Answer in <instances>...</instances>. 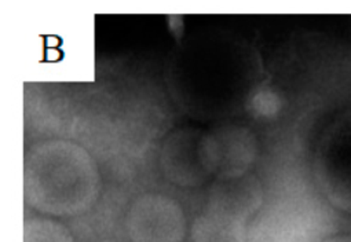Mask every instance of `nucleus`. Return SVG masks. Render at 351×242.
<instances>
[{"label":"nucleus","instance_id":"1","mask_svg":"<svg viewBox=\"0 0 351 242\" xmlns=\"http://www.w3.org/2000/svg\"><path fill=\"white\" fill-rule=\"evenodd\" d=\"M102 176L94 156L69 139H46L24 157V199L38 215L60 220L80 217L94 209Z\"/></svg>","mask_w":351,"mask_h":242},{"label":"nucleus","instance_id":"2","mask_svg":"<svg viewBox=\"0 0 351 242\" xmlns=\"http://www.w3.org/2000/svg\"><path fill=\"white\" fill-rule=\"evenodd\" d=\"M130 242H184L186 216L173 198L147 193L135 198L124 220Z\"/></svg>","mask_w":351,"mask_h":242},{"label":"nucleus","instance_id":"3","mask_svg":"<svg viewBox=\"0 0 351 242\" xmlns=\"http://www.w3.org/2000/svg\"><path fill=\"white\" fill-rule=\"evenodd\" d=\"M256 156V138L245 127L225 125L203 134V162L210 176H215L217 180L248 173Z\"/></svg>","mask_w":351,"mask_h":242},{"label":"nucleus","instance_id":"4","mask_svg":"<svg viewBox=\"0 0 351 242\" xmlns=\"http://www.w3.org/2000/svg\"><path fill=\"white\" fill-rule=\"evenodd\" d=\"M340 121L341 123L337 124L348 134L343 135L335 127H332V130L347 139V142L332 132L324 136L322 149L318 154L336 156V158L318 157L317 178L319 179L328 199L341 209L351 212V114H346L344 120Z\"/></svg>","mask_w":351,"mask_h":242},{"label":"nucleus","instance_id":"5","mask_svg":"<svg viewBox=\"0 0 351 242\" xmlns=\"http://www.w3.org/2000/svg\"><path fill=\"white\" fill-rule=\"evenodd\" d=\"M203 132L181 128L167 136L160 152V168L164 176L180 187H197L210 173L202 157Z\"/></svg>","mask_w":351,"mask_h":242},{"label":"nucleus","instance_id":"6","mask_svg":"<svg viewBox=\"0 0 351 242\" xmlns=\"http://www.w3.org/2000/svg\"><path fill=\"white\" fill-rule=\"evenodd\" d=\"M248 219L232 210L206 205L192 226L193 242H245Z\"/></svg>","mask_w":351,"mask_h":242},{"label":"nucleus","instance_id":"7","mask_svg":"<svg viewBox=\"0 0 351 242\" xmlns=\"http://www.w3.org/2000/svg\"><path fill=\"white\" fill-rule=\"evenodd\" d=\"M24 242H76V239L62 220L36 213L24 221Z\"/></svg>","mask_w":351,"mask_h":242},{"label":"nucleus","instance_id":"8","mask_svg":"<svg viewBox=\"0 0 351 242\" xmlns=\"http://www.w3.org/2000/svg\"><path fill=\"white\" fill-rule=\"evenodd\" d=\"M324 242H351V235H340V237H333V238L325 239Z\"/></svg>","mask_w":351,"mask_h":242},{"label":"nucleus","instance_id":"9","mask_svg":"<svg viewBox=\"0 0 351 242\" xmlns=\"http://www.w3.org/2000/svg\"><path fill=\"white\" fill-rule=\"evenodd\" d=\"M95 242H117V241H113V239H101V241H95Z\"/></svg>","mask_w":351,"mask_h":242}]
</instances>
